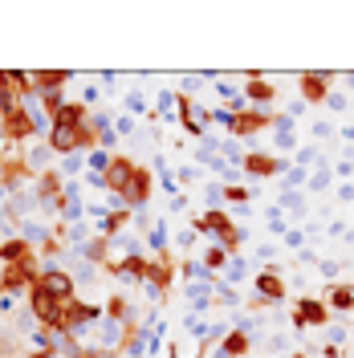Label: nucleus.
Returning a JSON list of instances; mask_svg holds the SVG:
<instances>
[{"label": "nucleus", "instance_id": "13", "mask_svg": "<svg viewBox=\"0 0 354 358\" xmlns=\"http://www.w3.org/2000/svg\"><path fill=\"white\" fill-rule=\"evenodd\" d=\"M53 147L45 143V138H33V143H24V167H29V176L37 179L45 171H53Z\"/></svg>", "mask_w": 354, "mask_h": 358}, {"label": "nucleus", "instance_id": "36", "mask_svg": "<svg viewBox=\"0 0 354 358\" xmlns=\"http://www.w3.org/2000/svg\"><path fill=\"white\" fill-rule=\"evenodd\" d=\"M338 203H354V183L346 179V183H338Z\"/></svg>", "mask_w": 354, "mask_h": 358}, {"label": "nucleus", "instance_id": "37", "mask_svg": "<svg viewBox=\"0 0 354 358\" xmlns=\"http://www.w3.org/2000/svg\"><path fill=\"white\" fill-rule=\"evenodd\" d=\"M167 208H171V216H179V212L187 208V196H176V200H167Z\"/></svg>", "mask_w": 354, "mask_h": 358}, {"label": "nucleus", "instance_id": "19", "mask_svg": "<svg viewBox=\"0 0 354 358\" xmlns=\"http://www.w3.org/2000/svg\"><path fill=\"white\" fill-rule=\"evenodd\" d=\"M37 252L24 236H13V241H0V265H17V261H33Z\"/></svg>", "mask_w": 354, "mask_h": 358}, {"label": "nucleus", "instance_id": "28", "mask_svg": "<svg viewBox=\"0 0 354 358\" xmlns=\"http://www.w3.org/2000/svg\"><path fill=\"white\" fill-rule=\"evenodd\" d=\"M248 200H253V192H248V187H241V183L224 187V208H228V203H232V208H244Z\"/></svg>", "mask_w": 354, "mask_h": 358}, {"label": "nucleus", "instance_id": "29", "mask_svg": "<svg viewBox=\"0 0 354 358\" xmlns=\"http://www.w3.org/2000/svg\"><path fill=\"white\" fill-rule=\"evenodd\" d=\"M313 163H318V143L302 147V151L293 155V167H306V171H313Z\"/></svg>", "mask_w": 354, "mask_h": 358}, {"label": "nucleus", "instance_id": "7", "mask_svg": "<svg viewBox=\"0 0 354 358\" xmlns=\"http://www.w3.org/2000/svg\"><path fill=\"white\" fill-rule=\"evenodd\" d=\"M289 159H281L277 151H253V155L241 159V171L253 179H273V176H285Z\"/></svg>", "mask_w": 354, "mask_h": 358}, {"label": "nucleus", "instance_id": "16", "mask_svg": "<svg viewBox=\"0 0 354 358\" xmlns=\"http://www.w3.org/2000/svg\"><path fill=\"white\" fill-rule=\"evenodd\" d=\"M53 127H62V131H82V127H90V110L82 102H66L62 110L53 114Z\"/></svg>", "mask_w": 354, "mask_h": 358}, {"label": "nucleus", "instance_id": "21", "mask_svg": "<svg viewBox=\"0 0 354 358\" xmlns=\"http://www.w3.org/2000/svg\"><path fill=\"white\" fill-rule=\"evenodd\" d=\"M179 106V90H159V98H155V106H151V118L155 122H163V118H171Z\"/></svg>", "mask_w": 354, "mask_h": 358}, {"label": "nucleus", "instance_id": "42", "mask_svg": "<svg viewBox=\"0 0 354 358\" xmlns=\"http://www.w3.org/2000/svg\"><path fill=\"white\" fill-rule=\"evenodd\" d=\"M289 358H310V355H289Z\"/></svg>", "mask_w": 354, "mask_h": 358}, {"label": "nucleus", "instance_id": "9", "mask_svg": "<svg viewBox=\"0 0 354 358\" xmlns=\"http://www.w3.org/2000/svg\"><path fill=\"white\" fill-rule=\"evenodd\" d=\"M151 192H155V171L151 167H134V179H131V187L122 192V200H127L131 212H147Z\"/></svg>", "mask_w": 354, "mask_h": 358}, {"label": "nucleus", "instance_id": "17", "mask_svg": "<svg viewBox=\"0 0 354 358\" xmlns=\"http://www.w3.org/2000/svg\"><path fill=\"white\" fill-rule=\"evenodd\" d=\"M179 277L187 281V285H216L220 277L212 273V268L204 265L199 257H187V261H179Z\"/></svg>", "mask_w": 354, "mask_h": 358}, {"label": "nucleus", "instance_id": "40", "mask_svg": "<svg viewBox=\"0 0 354 358\" xmlns=\"http://www.w3.org/2000/svg\"><path fill=\"white\" fill-rule=\"evenodd\" d=\"M273 252H277V245H257V257H261V261H269Z\"/></svg>", "mask_w": 354, "mask_h": 358}, {"label": "nucleus", "instance_id": "1", "mask_svg": "<svg viewBox=\"0 0 354 358\" xmlns=\"http://www.w3.org/2000/svg\"><path fill=\"white\" fill-rule=\"evenodd\" d=\"M37 277H41L37 257H33V261H17V265H0V293L21 297V293H29L37 285Z\"/></svg>", "mask_w": 354, "mask_h": 358}, {"label": "nucleus", "instance_id": "5", "mask_svg": "<svg viewBox=\"0 0 354 358\" xmlns=\"http://www.w3.org/2000/svg\"><path fill=\"white\" fill-rule=\"evenodd\" d=\"M62 306L66 301H57V297H49L45 289H29V313L37 317V326H45V330H62Z\"/></svg>", "mask_w": 354, "mask_h": 358}, {"label": "nucleus", "instance_id": "38", "mask_svg": "<svg viewBox=\"0 0 354 358\" xmlns=\"http://www.w3.org/2000/svg\"><path fill=\"white\" fill-rule=\"evenodd\" d=\"M318 268H322V277H334V273H338V268H342V265H338V261H322V265H318Z\"/></svg>", "mask_w": 354, "mask_h": 358}, {"label": "nucleus", "instance_id": "31", "mask_svg": "<svg viewBox=\"0 0 354 358\" xmlns=\"http://www.w3.org/2000/svg\"><path fill=\"white\" fill-rule=\"evenodd\" d=\"M134 131H139V122H134L131 114H118V118H114V134H118V138H131Z\"/></svg>", "mask_w": 354, "mask_h": 358}, {"label": "nucleus", "instance_id": "23", "mask_svg": "<svg viewBox=\"0 0 354 358\" xmlns=\"http://www.w3.org/2000/svg\"><path fill=\"white\" fill-rule=\"evenodd\" d=\"M220 281H224V285H232V289H236L241 281H248V261H244L241 252H236V257L228 261V268L220 273Z\"/></svg>", "mask_w": 354, "mask_h": 358}, {"label": "nucleus", "instance_id": "39", "mask_svg": "<svg viewBox=\"0 0 354 358\" xmlns=\"http://www.w3.org/2000/svg\"><path fill=\"white\" fill-rule=\"evenodd\" d=\"M313 138H318V143H322V138H330V127H326V122H313Z\"/></svg>", "mask_w": 354, "mask_h": 358}, {"label": "nucleus", "instance_id": "10", "mask_svg": "<svg viewBox=\"0 0 354 358\" xmlns=\"http://www.w3.org/2000/svg\"><path fill=\"white\" fill-rule=\"evenodd\" d=\"M134 159L127 155H114L111 159V167H106V176H102V183H106V196H122L127 187H131V179H134Z\"/></svg>", "mask_w": 354, "mask_h": 358}, {"label": "nucleus", "instance_id": "8", "mask_svg": "<svg viewBox=\"0 0 354 358\" xmlns=\"http://www.w3.org/2000/svg\"><path fill=\"white\" fill-rule=\"evenodd\" d=\"M253 293L261 297V301H269V306H277V301H285L289 297V285L285 277H281V268H261V273H253Z\"/></svg>", "mask_w": 354, "mask_h": 358}, {"label": "nucleus", "instance_id": "12", "mask_svg": "<svg viewBox=\"0 0 354 358\" xmlns=\"http://www.w3.org/2000/svg\"><path fill=\"white\" fill-rule=\"evenodd\" d=\"M273 118H277V114H269V110H253V106H248V110L244 114H236V122H232V138H257V134L261 131H269V127H273Z\"/></svg>", "mask_w": 354, "mask_h": 358}, {"label": "nucleus", "instance_id": "32", "mask_svg": "<svg viewBox=\"0 0 354 358\" xmlns=\"http://www.w3.org/2000/svg\"><path fill=\"white\" fill-rule=\"evenodd\" d=\"M281 245H285V248H297V252H302V248H306V228H289L285 236H281Z\"/></svg>", "mask_w": 354, "mask_h": 358}, {"label": "nucleus", "instance_id": "33", "mask_svg": "<svg viewBox=\"0 0 354 358\" xmlns=\"http://www.w3.org/2000/svg\"><path fill=\"white\" fill-rule=\"evenodd\" d=\"M196 241H199L196 224H187V228H179V232H176V248H192Z\"/></svg>", "mask_w": 354, "mask_h": 358}, {"label": "nucleus", "instance_id": "25", "mask_svg": "<svg viewBox=\"0 0 354 358\" xmlns=\"http://www.w3.org/2000/svg\"><path fill=\"white\" fill-rule=\"evenodd\" d=\"M57 176L66 179H78V176H86V155H66L62 163H57Z\"/></svg>", "mask_w": 354, "mask_h": 358}, {"label": "nucleus", "instance_id": "20", "mask_svg": "<svg viewBox=\"0 0 354 358\" xmlns=\"http://www.w3.org/2000/svg\"><path fill=\"white\" fill-rule=\"evenodd\" d=\"M273 138H277V155H285V151L297 147V131H293V122H289L285 114L273 118Z\"/></svg>", "mask_w": 354, "mask_h": 358}, {"label": "nucleus", "instance_id": "30", "mask_svg": "<svg viewBox=\"0 0 354 358\" xmlns=\"http://www.w3.org/2000/svg\"><path fill=\"white\" fill-rule=\"evenodd\" d=\"M127 114H131V118H139V114H151V110H147V98H143L139 90H131V94H127Z\"/></svg>", "mask_w": 354, "mask_h": 358}, {"label": "nucleus", "instance_id": "41", "mask_svg": "<svg viewBox=\"0 0 354 358\" xmlns=\"http://www.w3.org/2000/svg\"><path fill=\"white\" fill-rule=\"evenodd\" d=\"M322 358H342V346H326V350H322Z\"/></svg>", "mask_w": 354, "mask_h": 358}, {"label": "nucleus", "instance_id": "26", "mask_svg": "<svg viewBox=\"0 0 354 358\" xmlns=\"http://www.w3.org/2000/svg\"><path fill=\"white\" fill-rule=\"evenodd\" d=\"M111 151H102V147H94V151H86V171L90 176H106V167H111Z\"/></svg>", "mask_w": 354, "mask_h": 358}, {"label": "nucleus", "instance_id": "11", "mask_svg": "<svg viewBox=\"0 0 354 358\" xmlns=\"http://www.w3.org/2000/svg\"><path fill=\"white\" fill-rule=\"evenodd\" d=\"M248 355H253V330H241V326H232L212 350V358H248Z\"/></svg>", "mask_w": 354, "mask_h": 358}, {"label": "nucleus", "instance_id": "27", "mask_svg": "<svg viewBox=\"0 0 354 358\" xmlns=\"http://www.w3.org/2000/svg\"><path fill=\"white\" fill-rule=\"evenodd\" d=\"M330 179H334L330 163H322V167H313V171H310V183H306V192H326V187H330Z\"/></svg>", "mask_w": 354, "mask_h": 358}, {"label": "nucleus", "instance_id": "22", "mask_svg": "<svg viewBox=\"0 0 354 358\" xmlns=\"http://www.w3.org/2000/svg\"><path fill=\"white\" fill-rule=\"evenodd\" d=\"M277 208H281V212H289L293 220H306V192H281Z\"/></svg>", "mask_w": 354, "mask_h": 358}, {"label": "nucleus", "instance_id": "35", "mask_svg": "<svg viewBox=\"0 0 354 358\" xmlns=\"http://www.w3.org/2000/svg\"><path fill=\"white\" fill-rule=\"evenodd\" d=\"M346 106H351V98H346V94H334V90H330V98H326V110H346Z\"/></svg>", "mask_w": 354, "mask_h": 358}, {"label": "nucleus", "instance_id": "18", "mask_svg": "<svg viewBox=\"0 0 354 358\" xmlns=\"http://www.w3.org/2000/svg\"><path fill=\"white\" fill-rule=\"evenodd\" d=\"M147 252H155V257H171V224L163 220V216L147 228Z\"/></svg>", "mask_w": 354, "mask_h": 358}, {"label": "nucleus", "instance_id": "6", "mask_svg": "<svg viewBox=\"0 0 354 358\" xmlns=\"http://www.w3.org/2000/svg\"><path fill=\"white\" fill-rule=\"evenodd\" d=\"M289 317H293V326H297V330H306V326H322V330H326L334 313H330V306H326L322 297H297Z\"/></svg>", "mask_w": 354, "mask_h": 358}, {"label": "nucleus", "instance_id": "4", "mask_svg": "<svg viewBox=\"0 0 354 358\" xmlns=\"http://www.w3.org/2000/svg\"><path fill=\"white\" fill-rule=\"evenodd\" d=\"M37 289H45L49 297H57V301H73L78 297V281H73V273L62 265H45L41 277H37Z\"/></svg>", "mask_w": 354, "mask_h": 358}, {"label": "nucleus", "instance_id": "14", "mask_svg": "<svg viewBox=\"0 0 354 358\" xmlns=\"http://www.w3.org/2000/svg\"><path fill=\"white\" fill-rule=\"evenodd\" d=\"M330 313H354V281H334L326 285V297H322Z\"/></svg>", "mask_w": 354, "mask_h": 358}, {"label": "nucleus", "instance_id": "34", "mask_svg": "<svg viewBox=\"0 0 354 358\" xmlns=\"http://www.w3.org/2000/svg\"><path fill=\"white\" fill-rule=\"evenodd\" d=\"M196 179H199V167H196V163H183V167L176 171V183H179V187H187V183H196Z\"/></svg>", "mask_w": 354, "mask_h": 358}, {"label": "nucleus", "instance_id": "2", "mask_svg": "<svg viewBox=\"0 0 354 358\" xmlns=\"http://www.w3.org/2000/svg\"><path fill=\"white\" fill-rule=\"evenodd\" d=\"M241 94H244V102L253 106V110H269V114H277L273 106H277V86L269 82L265 73H244V86H241Z\"/></svg>", "mask_w": 354, "mask_h": 358}, {"label": "nucleus", "instance_id": "3", "mask_svg": "<svg viewBox=\"0 0 354 358\" xmlns=\"http://www.w3.org/2000/svg\"><path fill=\"white\" fill-rule=\"evenodd\" d=\"M330 82H334V73L302 69V73H297V98H302L306 106H326V98H330Z\"/></svg>", "mask_w": 354, "mask_h": 358}, {"label": "nucleus", "instance_id": "15", "mask_svg": "<svg viewBox=\"0 0 354 358\" xmlns=\"http://www.w3.org/2000/svg\"><path fill=\"white\" fill-rule=\"evenodd\" d=\"M73 73L66 69H29V86L37 90V94H53V90H66V82Z\"/></svg>", "mask_w": 354, "mask_h": 358}, {"label": "nucleus", "instance_id": "24", "mask_svg": "<svg viewBox=\"0 0 354 358\" xmlns=\"http://www.w3.org/2000/svg\"><path fill=\"white\" fill-rule=\"evenodd\" d=\"M199 261H204V265H208L212 273H216V277H220L224 268H228V261H232V252H228L224 245H212L208 252H204V257H199Z\"/></svg>", "mask_w": 354, "mask_h": 358}]
</instances>
